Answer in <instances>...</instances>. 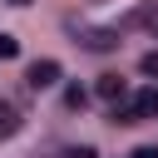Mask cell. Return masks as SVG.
Returning <instances> with one entry per match:
<instances>
[{
	"instance_id": "cell-1",
	"label": "cell",
	"mask_w": 158,
	"mask_h": 158,
	"mask_svg": "<svg viewBox=\"0 0 158 158\" xmlns=\"http://www.w3.org/2000/svg\"><path fill=\"white\" fill-rule=\"evenodd\" d=\"M25 79H30V89H35V94H40V89H54V84H59V64H54V59H35Z\"/></svg>"
},
{
	"instance_id": "cell-2",
	"label": "cell",
	"mask_w": 158,
	"mask_h": 158,
	"mask_svg": "<svg viewBox=\"0 0 158 158\" xmlns=\"http://www.w3.org/2000/svg\"><path fill=\"white\" fill-rule=\"evenodd\" d=\"M74 44H84V49L104 54V49H114V44H118V30H79V40H74Z\"/></svg>"
},
{
	"instance_id": "cell-3",
	"label": "cell",
	"mask_w": 158,
	"mask_h": 158,
	"mask_svg": "<svg viewBox=\"0 0 158 158\" xmlns=\"http://www.w3.org/2000/svg\"><path fill=\"white\" fill-rule=\"evenodd\" d=\"M128 94V84L118 79V74H109V79H99V99H123Z\"/></svg>"
},
{
	"instance_id": "cell-4",
	"label": "cell",
	"mask_w": 158,
	"mask_h": 158,
	"mask_svg": "<svg viewBox=\"0 0 158 158\" xmlns=\"http://www.w3.org/2000/svg\"><path fill=\"white\" fill-rule=\"evenodd\" d=\"M133 109H138V118H153V114H158V89H143V94L133 99Z\"/></svg>"
},
{
	"instance_id": "cell-5",
	"label": "cell",
	"mask_w": 158,
	"mask_h": 158,
	"mask_svg": "<svg viewBox=\"0 0 158 158\" xmlns=\"http://www.w3.org/2000/svg\"><path fill=\"white\" fill-rule=\"evenodd\" d=\"M15 128H20V114H15L10 104H0V138H10Z\"/></svg>"
},
{
	"instance_id": "cell-6",
	"label": "cell",
	"mask_w": 158,
	"mask_h": 158,
	"mask_svg": "<svg viewBox=\"0 0 158 158\" xmlns=\"http://www.w3.org/2000/svg\"><path fill=\"white\" fill-rule=\"evenodd\" d=\"M15 54H20V40H15V35H5V30H0V59H15Z\"/></svg>"
},
{
	"instance_id": "cell-7",
	"label": "cell",
	"mask_w": 158,
	"mask_h": 158,
	"mask_svg": "<svg viewBox=\"0 0 158 158\" xmlns=\"http://www.w3.org/2000/svg\"><path fill=\"white\" fill-rule=\"evenodd\" d=\"M138 69H143V74H148V79H158V49H148V54H143V59H138Z\"/></svg>"
},
{
	"instance_id": "cell-8",
	"label": "cell",
	"mask_w": 158,
	"mask_h": 158,
	"mask_svg": "<svg viewBox=\"0 0 158 158\" xmlns=\"http://www.w3.org/2000/svg\"><path fill=\"white\" fill-rule=\"evenodd\" d=\"M84 99H89V94H84L79 84H74V89H64V104H69V109H84Z\"/></svg>"
},
{
	"instance_id": "cell-9",
	"label": "cell",
	"mask_w": 158,
	"mask_h": 158,
	"mask_svg": "<svg viewBox=\"0 0 158 158\" xmlns=\"http://www.w3.org/2000/svg\"><path fill=\"white\" fill-rule=\"evenodd\" d=\"M69 158H99L94 148H69Z\"/></svg>"
},
{
	"instance_id": "cell-10",
	"label": "cell",
	"mask_w": 158,
	"mask_h": 158,
	"mask_svg": "<svg viewBox=\"0 0 158 158\" xmlns=\"http://www.w3.org/2000/svg\"><path fill=\"white\" fill-rule=\"evenodd\" d=\"M133 158H158V148L148 143V148H133Z\"/></svg>"
},
{
	"instance_id": "cell-11",
	"label": "cell",
	"mask_w": 158,
	"mask_h": 158,
	"mask_svg": "<svg viewBox=\"0 0 158 158\" xmlns=\"http://www.w3.org/2000/svg\"><path fill=\"white\" fill-rule=\"evenodd\" d=\"M10 5H30V0H10Z\"/></svg>"
}]
</instances>
